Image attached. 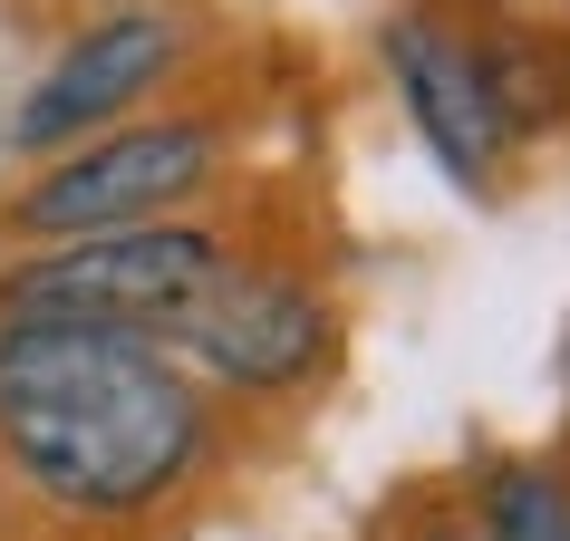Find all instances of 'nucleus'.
I'll use <instances>...</instances> for the list:
<instances>
[{
    "label": "nucleus",
    "instance_id": "f257e3e1",
    "mask_svg": "<svg viewBox=\"0 0 570 541\" xmlns=\"http://www.w3.org/2000/svg\"><path fill=\"white\" fill-rule=\"evenodd\" d=\"M223 454V396L136 329H0V483L78 541L155 532Z\"/></svg>",
    "mask_w": 570,
    "mask_h": 541
},
{
    "label": "nucleus",
    "instance_id": "f03ea898",
    "mask_svg": "<svg viewBox=\"0 0 570 541\" xmlns=\"http://www.w3.org/2000/svg\"><path fill=\"white\" fill-rule=\"evenodd\" d=\"M213 184H223V117L213 107H165V117H126L88 146L30 165V184L0 204V233L20 252H39V242L184 223Z\"/></svg>",
    "mask_w": 570,
    "mask_h": 541
},
{
    "label": "nucleus",
    "instance_id": "7ed1b4c3",
    "mask_svg": "<svg viewBox=\"0 0 570 541\" xmlns=\"http://www.w3.org/2000/svg\"><path fill=\"white\" fill-rule=\"evenodd\" d=\"M233 242L213 223H136V233L39 242L0 270V329H136L165 338L184 309L213 291Z\"/></svg>",
    "mask_w": 570,
    "mask_h": 541
},
{
    "label": "nucleus",
    "instance_id": "20e7f679",
    "mask_svg": "<svg viewBox=\"0 0 570 541\" xmlns=\"http://www.w3.org/2000/svg\"><path fill=\"white\" fill-rule=\"evenodd\" d=\"M194 59V20L175 0H107L59 39V59L30 78V97L0 117V146L49 165V155L88 146L107 126L146 117V97H165V78Z\"/></svg>",
    "mask_w": 570,
    "mask_h": 541
},
{
    "label": "nucleus",
    "instance_id": "39448f33",
    "mask_svg": "<svg viewBox=\"0 0 570 541\" xmlns=\"http://www.w3.org/2000/svg\"><path fill=\"white\" fill-rule=\"evenodd\" d=\"M165 348L213 396H301L338 358V301L291 262H242L233 252L213 270V291L165 329Z\"/></svg>",
    "mask_w": 570,
    "mask_h": 541
},
{
    "label": "nucleus",
    "instance_id": "423d86ee",
    "mask_svg": "<svg viewBox=\"0 0 570 541\" xmlns=\"http://www.w3.org/2000/svg\"><path fill=\"white\" fill-rule=\"evenodd\" d=\"M377 59H387V78H396V107H406V126H416V146L445 165V184H464V194L493 204L522 146L503 136V107H493V88H483L474 20L416 0V10H396L387 30H377Z\"/></svg>",
    "mask_w": 570,
    "mask_h": 541
},
{
    "label": "nucleus",
    "instance_id": "0eeeda50",
    "mask_svg": "<svg viewBox=\"0 0 570 541\" xmlns=\"http://www.w3.org/2000/svg\"><path fill=\"white\" fill-rule=\"evenodd\" d=\"M474 49H483V88L503 107V136L512 146H541L570 126V39L522 20V10H493L474 20Z\"/></svg>",
    "mask_w": 570,
    "mask_h": 541
},
{
    "label": "nucleus",
    "instance_id": "6e6552de",
    "mask_svg": "<svg viewBox=\"0 0 570 541\" xmlns=\"http://www.w3.org/2000/svg\"><path fill=\"white\" fill-rule=\"evenodd\" d=\"M474 532L483 541H570V464L551 454H493L474 474Z\"/></svg>",
    "mask_w": 570,
    "mask_h": 541
},
{
    "label": "nucleus",
    "instance_id": "1a4fd4ad",
    "mask_svg": "<svg viewBox=\"0 0 570 541\" xmlns=\"http://www.w3.org/2000/svg\"><path fill=\"white\" fill-rule=\"evenodd\" d=\"M396 541H483V532H474V512L435 503V512H416V522H406V532H396Z\"/></svg>",
    "mask_w": 570,
    "mask_h": 541
},
{
    "label": "nucleus",
    "instance_id": "9d476101",
    "mask_svg": "<svg viewBox=\"0 0 570 541\" xmlns=\"http://www.w3.org/2000/svg\"><path fill=\"white\" fill-rule=\"evenodd\" d=\"M493 10H522V0H474V20H493Z\"/></svg>",
    "mask_w": 570,
    "mask_h": 541
},
{
    "label": "nucleus",
    "instance_id": "9b49d317",
    "mask_svg": "<svg viewBox=\"0 0 570 541\" xmlns=\"http://www.w3.org/2000/svg\"><path fill=\"white\" fill-rule=\"evenodd\" d=\"M97 10H107V0H97Z\"/></svg>",
    "mask_w": 570,
    "mask_h": 541
},
{
    "label": "nucleus",
    "instance_id": "f8f14e48",
    "mask_svg": "<svg viewBox=\"0 0 570 541\" xmlns=\"http://www.w3.org/2000/svg\"><path fill=\"white\" fill-rule=\"evenodd\" d=\"M561 39H570V30H561Z\"/></svg>",
    "mask_w": 570,
    "mask_h": 541
}]
</instances>
